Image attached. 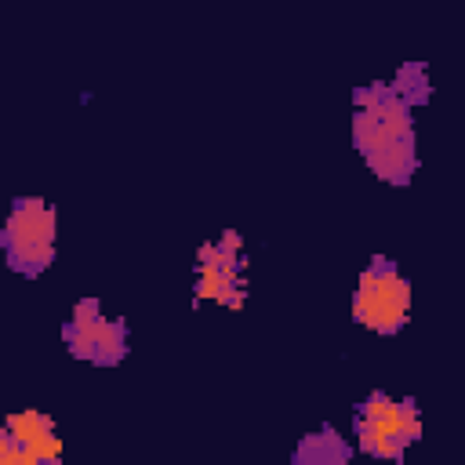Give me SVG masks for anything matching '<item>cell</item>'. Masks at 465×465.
Wrapping results in <instances>:
<instances>
[{
	"instance_id": "cell-5",
	"label": "cell",
	"mask_w": 465,
	"mask_h": 465,
	"mask_svg": "<svg viewBox=\"0 0 465 465\" xmlns=\"http://www.w3.org/2000/svg\"><path fill=\"white\" fill-rule=\"evenodd\" d=\"M345 440L334 429L312 432L298 447V465H345Z\"/></svg>"
},
{
	"instance_id": "cell-10",
	"label": "cell",
	"mask_w": 465,
	"mask_h": 465,
	"mask_svg": "<svg viewBox=\"0 0 465 465\" xmlns=\"http://www.w3.org/2000/svg\"><path fill=\"white\" fill-rule=\"evenodd\" d=\"M0 465H40V461L29 454V447H18V443H15V447L0 458Z\"/></svg>"
},
{
	"instance_id": "cell-4",
	"label": "cell",
	"mask_w": 465,
	"mask_h": 465,
	"mask_svg": "<svg viewBox=\"0 0 465 465\" xmlns=\"http://www.w3.org/2000/svg\"><path fill=\"white\" fill-rule=\"evenodd\" d=\"M356 425L360 429H371V432H381V436H392L403 447L421 436V414H418V407L414 403H403V400H389L385 392H374V396H367L360 403Z\"/></svg>"
},
{
	"instance_id": "cell-11",
	"label": "cell",
	"mask_w": 465,
	"mask_h": 465,
	"mask_svg": "<svg viewBox=\"0 0 465 465\" xmlns=\"http://www.w3.org/2000/svg\"><path fill=\"white\" fill-rule=\"evenodd\" d=\"M11 447H15V440H11V436H7V429L0 425V458H4V454H7Z\"/></svg>"
},
{
	"instance_id": "cell-1",
	"label": "cell",
	"mask_w": 465,
	"mask_h": 465,
	"mask_svg": "<svg viewBox=\"0 0 465 465\" xmlns=\"http://www.w3.org/2000/svg\"><path fill=\"white\" fill-rule=\"evenodd\" d=\"M352 138L367 156L371 171L385 182L403 185L414 174V127L411 105L392 94L389 84H374L356 94Z\"/></svg>"
},
{
	"instance_id": "cell-7",
	"label": "cell",
	"mask_w": 465,
	"mask_h": 465,
	"mask_svg": "<svg viewBox=\"0 0 465 465\" xmlns=\"http://www.w3.org/2000/svg\"><path fill=\"white\" fill-rule=\"evenodd\" d=\"M4 429H7V436H11L18 447H29L36 436L54 432V421H51L47 414H40V411H18V414H11V418L4 421Z\"/></svg>"
},
{
	"instance_id": "cell-3",
	"label": "cell",
	"mask_w": 465,
	"mask_h": 465,
	"mask_svg": "<svg viewBox=\"0 0 465 465\" xmlns=\"http://www.w3.org/2000/svg\"><path fill=\"white\" fill-rule=\"evenodd\" d=\"M4 251L18 272H44L54 258V211L40 196L15 200L4 222Z\"/></svg>"
},
{
	"instance_id": "cell-9",
	"label": "cell",
	"mask_w": 465,
	"mask_h": 465,
	"mask_svg": "<svg viewBox=\"0 0 465 465\" xmlns=\"http://www.w3.org/2000/svg\"><path fill=\"white\" fill-rule=\"evenodd\" d=\"M102 312H98V302L94 298H80L76 305H73V320L69 323H91V320H98Z\"/></svg>"
},
{
	"instance_id": "cell-2",
	"label": "cell",
	"mask_w": 465,
	"mask_h": 465,
	"mask_svg": "<svg viewBox=\"0 0 465 465\" xmlns=\"http://www.w3.org/2000/svg\"><path fill=\"white\" fill-rule=\"evenodd\" d=\"M411 316V283L400 276V269L385 258H374L356 283V298H352V320L378 331V334H392L407 323Z\"/></svg>"
},
{
	"instance_id": "cell-8",
	"label": "cell",
	"mask_w": 465,
	"mask_h": 465,
	"mask_svg": "<svg viewBox=\"0 0 465 465\" xmlns=\"http://www.w3.org/2000/svg\"><path fill=\"white\" fill-rule=\"evenodd\" d=\"M29 454H33L40 465H58V461H62V440H58V432L36 436V440L29 443Z\"/></svg>"
},
{
	"instance_id": "cell-6",
	"label": "cell",
	"mask_w": 465,
	"mask_h": 465,
	"mask_svg": "<svg viewBox=\"0 0 465 465\" xmlns=\"http://www.w3.org/2000/svg\"><path fill=\"white\" fill-rule=\"evenodd\" d=\"M124 352H127L124 323L120 320H109V316H98L94 338H91V360L94 363H116V360H124Z\"/></svg>"
}]
</instances>
